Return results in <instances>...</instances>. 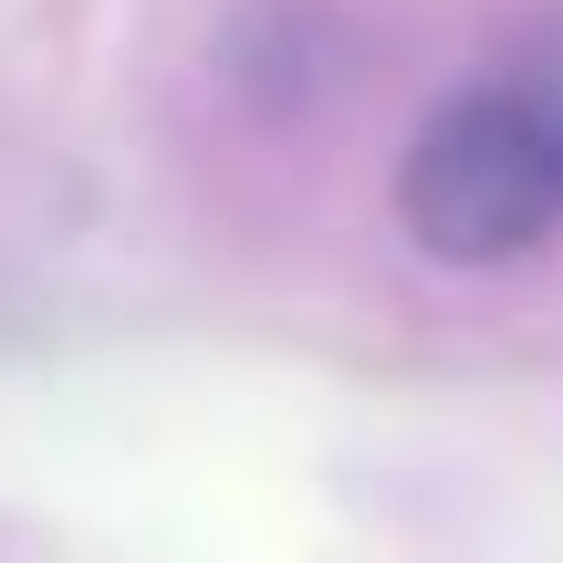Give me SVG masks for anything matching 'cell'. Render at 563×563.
<instances>
[{"instance_id":"obj_1","label":"cell","mask_w":563,"mask_h":563,"mask_svg":"<svg viewBox=\"0 0 563 563\" xmlns=\"http://www.w3.org/2000/svg\"><path fill=\"white\" fill-rule=\"evenodd\" d=\"M397 220L449 272H501L543 251L563 230V74L511 63L460 84L397 167Z\"/></svg>"}]
</instances>
